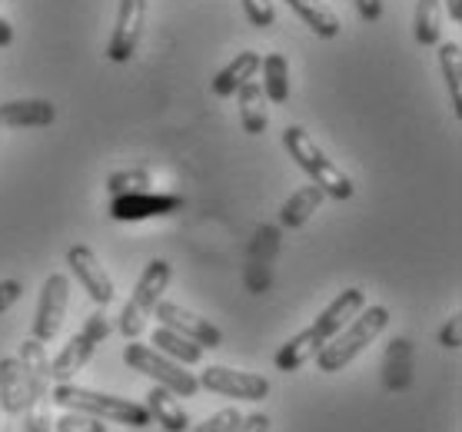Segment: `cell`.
<instances>
[{"instance_id":"1","label":"cell","mask_w":462,"mask_h":432,"mask_svg":"<svg viewBox=\"0 0 462 432\" xmlns=\"http://www.w3.org/2000/svg\"><path fill=\"white\" fill-rule=\"evenodd\" d=\"M51 402L53 406H63V409L97 416V419L104 422L130 426V429H147V426H153V416H150V409L143 402L124 400V396H114V392L84 390V386H74V382H53Z\"/></svg>"},{"instance_id":"2","label":"cell","mask_w":462,"mask_h":432,"mask_svg":"<svg viewBox=\"0 0 462 432\" xmlns=\"http://www.w3.org/2000/svg\"><path fill=\"white\" fill-rule=\"evenodd\" d=\"M386 323H389L386 306H363L356 317L349 319L346 326L339 329L337 336L316 353L313 363L319 366V372H339V369H346L363 349L376 343V336L386 329Z\"/></svg>"},{"instance_id":"3","label":"cell","mask_w":462,"mask_h":432,"mask_svg":"<svg viewBox=\"0 0 462 432\" xmlns=\"http://www.w3.org/2000/svg\"><path fill=\"white\" fill-rule=\"evenodd\" d=\"M283 147H286V153L296 160V167L303 170L306 177L313 179L326 197H333V200H349V197L356 193L353 179H349L333 160L326 157L323 150H319V143H316L303 127H286Z\"/></svg>"},{"instance_id":"4","label":"cell","mask_w":462,"mask_h":432,"mask_svg":"<svg viewBox=\"0 0 462 432\" xmlns=\"http://www.w3.org/2000/svg\"><path fill=\"white\" fill-rule=\"evenodd\" d=\"M170 276H173V266H170L167 260H150L147 263V270L140 273L130 299H126L124 309H120L116 329L124 333V339H137L140 333L147 329V323L153 319V309H157V303L163 299V293H167Z\"/></svg>"},{"instance_id":"5","label":"cell","mask_w":462,"mask_h":432,"mask_svg":"<svg viewBox=\"0 0 462 432\" xmlns=\"http://www.w3.org/2000/svg\"><path fill=\"white\" fill-rule=\"evenodd\" d=\"M124 363L134 369V372H140V376L153 380V386H163V390H170L177 400H189L193 392L200 390V382H197V376H193V372H187L180 363H173L170 356L157 353L153 346H143V343H137V339H126Z\"/></svg>"},{"instance_id":"6","label":"cell","mask_w":462,"mask_h":432,"mask_svg":"<svg viewBox=\"0 0 462 432\" xmlns=\"http://www.w3.org/2000/svg\"><path fill=\"white\" fill-rule=\"evenodd\" d=\"M110 336V317H106V306H100L97 313L84 319L80 333L67 339V346L51 359V382H70L80 369L94 359L97 346Z\"/></svg>"},{"instance_id":"7","label":"cell","mask_w":462,"mask_h":432,"mask_svg":"<svg viewBox=\"0 0 462 432\" xmlns=\"http://www.w3.org/2000/svg\"><path fill=\"white\" fill-rule=\"evenodd\" d=\"M143 23H147V0H120L116 4V21L106 41V60L110 64H130L140 51V37H143Z\"/></svg>"},{"instance_id":"8","label":"cell","mask_w":462,"mask_h":432,"mask_svg":"<svg viewBox=\"0 0 462 432\" xmlns=\"http://www.w3.org/2000/svg\"><path fill=\"white\" fill-rule=\"evenodd\" d=\"M203 390L226 396V400H243V402H260L270 396V380L260 372H246V369L233 366H207L197 376Z\"/></svg>"},{"instance_id":"9","label":"cell","mask_w":462,"mask_h":432,"mask_svg":"<svg viewBox=\"0 0 462 432\" xmlns=\"http://www.w3.org/2000/svg\"><path fill=\"white\" fill-rule=\"evenodd\" d=\"M67 306H70V276L67 273H51L43 280L41 303H37V317H33L31 336L41 343H51L63 326L67 317Z\"/></svg>"},{"instance_id":"10","label":"cell","mask_w":462,"mask_h":432,"mask_svg":"<svg viewBox=\"0 0 462 432\" xmlns=\"http://www.w3.org/2000/svg\"><path fill=\"white\" fill-rule=\"evenodd\" d=\"M187 207V200L180 193H124V197H114L110 200V216L120 223H140V220H153V216H173Z\"/></svg>"},{"instance_id":"11","label":"cell","mask_w":462,"mask_h":432,"mask_svg":"<svg viewBox=\"0 0 462 432\" xmlns=\"http://www.w3.org/2000/svg\"><path fill=\"white\" fill-rule=\"evenodd\" d=\"M67 266H70V273L77 276V283L84 286V293L94 299L97 306H110L114 303V280L106 276V266L97 260V253L84 243H74L70 250H67Z\"/></svg>"},{"instance_id":"12","label":"cell","mask_w":462,"mask_h":432,"mask_svg":"<svg viewBox=\"0 0 462 432\" xmlns=\"http://www.w3.org/2000/svg\"><path fill=\"white\" fill-rule=\"evenodd\" d=\"M153 317L160 319V326H170L173 333L193 339V343H197V346H203V349H217L223 343L220 329L213 326L210 319H203V317H197V313H189L187 306L170 303V299H160L157 309H153Z\"/></svg>"},{"instance_id":"13","label":"cell","mask_w":462,"mask_h":432,"mask_svg":"<svg viewBox=\"0 0 462 432\" xmlns=\"http://www.w3.org/2000/svg\"><path fill=\"white\" fill-rule=\"evenodd\" d=\"M57 120V106L43 97H27V100H7L0 104V127L27 130V127H51Z\"/></svg>"},{"instance_id":"14","label":"cell","mask_w":462,"mask_h":432,"mask_svg":"<svg viewBox=\"0 0 462 432\" xmlns=\"http://www.w3.org/2000/svg\"><path fill=\"white\" fill-rule=\"evenodd\" d=\"M363 306H366V293H363L359 286H349V290H343V293H339L337 299H333V303L326 306L323 313L313 319V329L326 339V343H329V339L337 336L339 329L346 326L349 319L356 317Z\"/></svg>"},{"instance_id":"15","label":"cell","mask_w":462,"mask_h":432,"mask_svg":"<svg viewBox=\"0 0 462 432\" xmlns=\"http://www.w3.org/2000/svg\"><path fill=\"white\" fill-rule=\"evenodd\" d=\"M23 366V376H27V392H31V400L37 396H47L51 392V356H47V343L41 339L27 336L21 343V353H17ZM27 400V402H31Z\"/></svg>"},{"instance_id":"16","label":"cell","mask_w":462,"mask_h":432,"mask_svg":"<svg viewBox=\"0 0 462 432\" xmlns=\"http://www.w3.org/2000/svg\"><path fill=\"white\" fill-rule=\"evenodd\" d=\"M27 376H23V366L17 356L0 359V409L7 416H21L27 409Z\"/></svg>"},{"instance_id":"17","label":"cell","mask_w":462,"mask_h":432,"mask_svg":"<svg viewBox=\"0 0 462 432\" xmlns=\"http://www.w3.org/2000/svg\"><path fill=\"white\" fill-rule=\"evenodd\" d=\"M290 4V11L300 17V21L316 33V37H323V41H333L343 33V21H339V14L326 4V0H286Z\"/></svg>"},{"instance_id":"18","label":"cell","mask_w":462,"mask_h":432,"mask_svg":"<svg viewBox=\"0 0 462 432\" xmlns=\"http://www.w3.org/2000/svg\"><path fill=\"white\" fill-rule=\"evenodd\" d=\"M323 346H326V339L319 336L313 326H306L303 333H296L293 339H286L283 346L276 349V369L296 372V369H303L306 363H313L316 353Z\"/></svg>"},{"instance_id":"19","label":"cell","mask_w":462,"mask_h":432,"mask_svg":"<svg viewBox=\"0 0 462 432\" xmlns=\"http://www.w3.org/2000/svg\"><path fill=\"white\" fill-rule=\"evenodd\" d=\"M143 406L150 409L153 422H160V429H163V432H187L189 416H187V409L180 406V400L170 390H163V386H153V390L147 392V402H143Z\"/></svg>"},{"instance_id":"20","label":"cell","mask_w":462,"mask_h":432,"mask_svg":"<svg viewBox=\"0 0 462 432\" xmlns=\"http://www.w3.org/2000/svg\"><path fill=\"white\" fill-rule=\"evenodd\" d=\"M260 70H263V94L266 100L276 106L290 104V90H293V80H290V60L283 53H266L260 57Z\"/></svg>"},{"instance_id":"21","label":"cell","mask_w":462,"mask_h":432,"mask_svg":"<svg viewBox=\"0 0 462 432\" xmlns=\"http://www.w3.org/2000/svg\"><path fill=\"white\" fill-rule=\"evenodd\" d=\"M240 94V124L250 137H260L270 127V110H266V94L256 80H246V84L236 90Z\"/></svg>"},{"instance_id":"22","label":"cell","mask_w":462,"mask_h":432,"mask_svg":"<svg viewBox=\"0 0 462 432\" xmlns=\"http://www.w3.org/2000/svg\"><path fill=\"white\" fill-rule=\"evenodd\" d=\"M150 346L157 349V353H163V356H170L173 363H180V366H197V363H203V353H207V349L197 346L193 339L180 336V333H173L170 326L153 329Z\"/></svg>"},{"instance_id":"23","label":"cell","mask_w":462,"mask_h":432,"mask_svg":"<svg viewBox=\"0 0 462 432\" xmlns=\"http://www.w3.org/2000/svg\"><path fill=\"white\" fill-rule=\"evenodd\" d=\"M256 70H260V53L243 51L240 57H233L230 64L213 77V94H217V97H233L243 84H246V80H253V74H256Z\"/></svg>"},{"instance_id":"24","label":"cell","mask_w":462,"mask_h":432,"mask_svg":"<svg viewBox=\"0 0 462 432\" xmlns=\"http://www.w3.org/2000/svg\"><path fill=\"white\" fill-rule=\"evenodd\" d=\"M439 70L442 80L449 87L452 97V116L462 120V43L459 41H439Z\"/></svg>"},{"instance_id":"25","label":"cell","mask_w":462,"mask_h":432,"mask_svg":"<svg viewBox=\"0 0 462 432\" xmlns=\"http://www.w3.org/2000/svg\"><path fill=\"white\" fill-rule=\"evenodd\" d=\"M326 193L316 187V183H310V187H300V190H293V197L283 203V210H280V223L283 226H290V230H300V226H306L310 223V216H313L319 207H323Z\"/></svg>"},{"instance_id":"26","label":"cell","mask_w":462,"mask_h":432,"mask_svg":"<svg viewBox=\"0 0 462 432\" xmlns=\"http://www.w3.org/2000/svg\"><path fill=\"white\" fill-rule=\"evenodd\" d=\"M412 37L420 47H436L442 41V0H416Z\"/></svg>"},{"instance_id":"27","label":"cell","mask_w":462,"mask_h":432,"mask_svg":"<svg viewBox=\"0 0 462 432\" xmlns=\"http://www.w3.org/2000/svg\"><path fill=\"white\" fill-rule=\"evenodd\" d=\"M153 187V173L147 167H134V170H116L106 179V190L110 197H124V193H143Z\"/></svg>"},{"instance_id":"28","label":"cell","mask_w":462,"mask_h":432,"mask_svg":"<svg viewBox=\"0 0 462 432\" xmlns=\"http://www.w3.org/2000/svg\"><path fill=\"white\" fill-rule=\"evenodd\" d=\"M51 406H53L51 392L27 402V409H23V432H53V409Z\"/></svg>"},{"instance_id":"29","label":"cell","mask_w":462,"mask_h":432,"mask_svg":"<svg viewBox=\"0 0 462 432\" xmlns=\"http://www.w3.org/2000/svg\"><path fill=\"white\" fill-rule=\"evenodd\" d=\"M53 432H106V422L87 412L67 409L60 419H53Z\"/></svg>"},{"instance_id":"30","label":"cell","mask_w":462,"mask_h":432,"mask_svg":"<svg viewBox=\"0 0 462 432\" xmlns=\"http://www.w3.org/2000/svg\"><path fill=\"white\" fill-rule=\"evenodd\" d=\"M240 422H243V412L236 409V406H226V409L207 416L193 432H236L240 429Z\"/></svg>"},{"instance_id":"31","label":"cell","mask_w":462,"mask_h":432,"mask_svg":"<svg viewBox=\"0 0 462 432\" xmlns=\"http://www.w3.org/2000/svg\"><path fill=\"white\" fill-rule=\"evenodd\" d=\"M240 4H243V14H246V21H250L256 31H266V27H273V23H276L273 0H240Z\"/></svg>"},{"instance_id":"32","label":"cell","mask_w":462,"mask_h":432,"mask_svg":"<svg viewBox=\"0 0 462 432\" xmlns=\"http://www.w3.org/2000/svg\"><path fill=\"white\" fill-rule=\"evenodd\" d=\"M439 346L442 349H459L462 346V313L456 309L449 319H446V326L439 329Z\"/></svg>"},{"instance_id":"33","label":"cell","mask_w":462,"mask_h":432,"mask_svg":"<svg viewBox=\"0 0 462 432\" xmlns=\"http://www.w3.org/2000/svg\"><path fill=\"white\" fill-rule=\"evenodd\" d=\"M21 296H23L21 280H0V317H4V313H7Z\"/></svg>"},{"instance_id":"34","label":"cell","mask_w":462,"mask_h":432,"mask_svg":"<svg viewBox=\"0 0 462 432\" xmlns=\"http://www.w3.org/2000/svg\"><path fill=\"white\" fill-rule=\"evenodd\" d=\"M353 4H356L359 21L376 23L379 17H383V0H353Z\"/></svg>"},{"instance_id":"35","label":"cell","mask_w":462,"mask_h":432,"mask_svg":"<svg viewBox=\"0 0 462 432\" xmlns=\"http://www.w3.org/2000/svg\"><path fill=\"white\" fill-rule=\"evenodd\" d=\"M236 432H270V416L266 412H250V416H243Z\"/></svg>"},{"instance_id":"36","label":"cell","mask_w":462,"mask_h":432,"mask_svg":"<svg viewBox=\"0 0 462 432\" xmlns=\"http://www.w3.org/2000/svg\"><path fill=\"white\" fill-rule=\"evenodd\" d=\"M11 43H14V27H11L7 17H0V51H4V47H11Z\"/></svg>"},{"instance_id":"37","label":"cell","mask_w":462,"mask_h":432,"mask_svg":"<svg viewBox=\"0 0 462 432\" xmlns=\"http://www.w3.org/2000/svg\"><path fill=\"white\" fill-rule=\"evenodd\" d=\"M442 7L452 17V23H462V0H442Z\"/></svg>"},{"instance_id":"38","label":"cell","mask_w":462,"mask_h":432,"mask_svg":"<svg viewBox=\"0 0 462 432\" xmlns=\"http://www.w3.org/2000/svg\"><path fill=\"white\" fill-rule=\"evenodd\" d=\"M4 432H21V429H14V426H7V429H4Z\"/></svg>"}]
</instances>
